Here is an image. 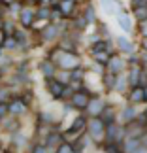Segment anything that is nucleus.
<instances>
[{
    "label": "nucleus",
    "instance_id": "nucleus-1",
    "mask_svg": "<svg viewBox=\"0 0 147 153\" xmlns=\"http://www.w3.org/2000/svg\"><path fill=\"white\" fill-rule=\"evenodd\" d=\"M87 128H89V134H91L92 140H102V138H106V123H104V119H98V117L91 119Z\"/></svg>",
    "mask_w": 147,
    "mask_h": 153
},
{
    "label": "nucleus",
    "instance_id": "nucleus-2",
    "mask_svg": "<svg viewBox=\"0 0 147 153\" xmlns=\"http://www.w3.org/2000/svg\"><path fill=\"white\" fill-rule=\"evenodd\" d=\"M91 95L87 93V89H79V91H75L74 95H72V106L74 108H78V110H87L89 108V104H91Z\"/></svg>",
    "mask_w": 147,
    "mask_h": 153
},
{
    "label": "nucleus",
    "instance_id": "nucleus-3",
    "mask_svg": "<svg viewBox=\"0 0 147 153\" xmlns=\"http://www.w3.org/2000/svg\"><path fill=\"white\" fill-rule=\"evenodd\" d=\"M58 64H61L62 68H66V70H75L79 66V57L75 55V53L61 49V61H58Z\"/></svg>",
    "mask_w": 147,
    "mask_h": 153
},
{
    "label": "nucleus",
    "instance_id": "nucleus-4",
    "mask_svg": "<svg viewBox=\"0 0 147 153\" xmlns=\"http://www.w3.org/2000/svg\"><path fill=\"white\" fill-rule=\"evenodd\" d=\"M45 87H47V91L51 93V97H55V98H61V97L64 95V91H66L64 83H62L61 79H57V78L45 79Z\"/></svg>",
    "mask_w": 147,
    "mask_h": 153
},
{
    "label": "nucleus",
    "instance_id": "nucleus-5",
    "mask_svg": "<svg viewBox=\"0 0 147 153\" xmlns=\"http://www.w3.org/2000/svg\"><path fill=\"white\" fill-rule=\"evenodd\" d=\"M121 146H123V151L125 153H138L140 149H142V136L125 138V142H123Z\"/></svg>",
    "mask_w": 147,
    "mask_h": 153
},
{
    "label": "nucleus",
    "instance_id": "nucleus-6",
    "mask_svg": "<svg viewBox=\"0 0 147 153\" xmlns=\"http://www.w3.org/2000/svg\"><path fill=\"white\" fill-rule=\"evenodd\" d=\"M89 114L91 115H100V114H104V110H106V102L102 100L100 97H92V100H91V104H89Z\"/></svg>",
    "mask_w": 147,
    "mask_h": 153
},
{
    "label": "nucleus",
    "instance_id": "nucleus-7",
    "mask_svg": "<svg viewBox=\"0 0 147 153\" xmlns=\"http://www.w3.org/2000/svg\"><path fill=\"white\" fill-rule=\"evenodd\" d=\"M136 117H138V110L134 106H125L123 108V111H121V123L123 125H128V123L136 121Z\"/></svg>",
    "mask_w": 147,
    "mask_h": 153
},
{
    "label": "nucleus",
    "instance_id": "nucleus-8",
    "mask_svg": "<svg viewBox=\"0 0 147 153\" xmlns=\"http://www.w3.org/2000/svg\"><path fill=\"white\" fill-rule=\"evenodd\" d=\"M87 127H89V123H87L85 117H78V119H74L72 127H70L68 131H66V134H68V136H70V134H81Z\"/></svg>",
    "mask_w": 147,
    "mask_h": 153
},
{
    "label": "nucleus",
    "instance_id": "nucleus-9",
    "mask_svg": "<svg viewBox=\"0 0 147 153\" xmlns=\"http://www.w3.org/2000/svg\"><path fill=\"white\" fill-rule=\"evenodd\" d=\"M108 66V72H111V74H121L123 72V68H125V61H123L121 57H117V55H113L109 59V62L106 64Z\"/></svg>",
    "mask_w": 147,
    "mask_h": 153
},
{
    "label": "nucleus",
    "instance_id": "nucleus-10",
    "mask_svg": "<svg viewBox=\"0 0 147 153\" xmlns=\"http://www.w3.org/2000/svg\"><path fill=\"white\" fill-rule=\"evenodd\" d=\"M128 98H130V102H132V104L145 102V87H142V85L132 87V91H130V95H128Z\"/></svg>",
    "mask_w": 147,
    "mask_h": 153
},
{
    "label": "nucleus",
    "instance_id": "nucleus-11",
    "mask_svg": "<svg viewBox=\"0 0 147 153\" xmlns=\"http://www.w3.org/2000/svg\"><path fill=\"white\" fill-rule=\"evenodd\" d=\"M40 70H42V74L45 76V79H49V78H55L57 66H55L53 61H44L42 64H40Z\"/></svg>",
    "mask_w": 147,
    "mask_h": 153
},
{
    "label": "nucleus",
    "instance_id": "nucleus-12",
    "mask_svg": "<svg viewBox=\"0 0 147 153\" xmlns=\"http://www.w3.org/2000/svg\"><path fill=\"white\" fill-rule=\"evenodd\" d=\"M117 23H119V27L125 32H132V21L125 11H119V13H117Z\"/></svg>",
    "mask_w": 147,
    "mask_h": 153
},
{
    "label": "nucleus",
    "instance_id": "nucleus-13",
    "mask_svg": "<svg viewBox=\"0 0 147 153\" xmlns=\"http://www.w3.org/2000/svg\"><path fill=\"white\" fill-rule=\"evenodd\" d=\"M27 111V104L21 100V98H17V100H11L10 102V114L11 115H21Z\"/></svg>",
    "mask_w": 147,
    "mask_h": 153
},
{
    "label": "nucleus",
    "instance_id": "nucleus-14",
    "mask_svg": "<svg viewBox=\"0 0 147 153\" xmlns=\"http://www.w3.org/2000/svg\"><path fill=\"white\" fill-rule=\"evenodd\" d=\"M102 6L108 13H119V11H123L119 0H102Z\"/></svg>",
    "mask_w": 147,
    "mask_h": 153
},
{
    "label": "nucleus",
    "instance_id": "nucleus-15",
    "mask_svg": "<svg viewBox=\"0 0 147 153\" xmlns=\"http://www.w3.org/2000/svg\"><path fill=\"white\" fill-rule=\"evenodd\" d=\"M64 142V136H61V134H47V140H45V146H47V148H58V146H61Z\"/></svg>",
    "mask_w": 147,
    "mask_h": 153
},
{
    "label": "nucleus",
    "instance_id": "nucleus-16",
    "mask_svg": "<svg viewBox=\"0 0 147 153\" xmlns=\"http://www.w3.org/2000/svg\"><path fill=\"white\" fill-rule=\"evenodd\" d=\"M117 45H119V49H123L125 53H132L134 51L132 42H130V40H126V38H123V36L117 38Z\"/></svg>",
    "mask_w": 147,
    "mask_h": 153
},
{
    "label": "nucleus",
    "instance_id": "nucleus-17",
    "mask_svg": "<svg viewBox=\"0 0 147 153\" xmlns=\"http://www.w3.org/2000/svg\"><path fill=\"white\" fill-rule=\"evenodd\" d=\"M92 57H95V61L98 62V64H108L109 62V53H108V49H104V51H96V53H92Z\"/></svg>",
    "mask_w": 147,
    "mask_h": 153
},
{
    "label": "nucleus",
    "instance_id": "nucleus-18",
    "mask_svg": "<svg viewBox=\"0 0 147 153\" xmlns=\"http://www.w3.org/2000/svg\"><path fill=\"white\" fill-rule=\"evenodd\" d=\"M32 21H34V13H32L30 10H25L21 13V23L28 28V27H32Z\"/></svg>",
    "mask_w": 147,
    "mask_h": 153
},
{
    "label": "nucleus",
    "instance_id": "nucleus-19",
    "mask_svg": "<svg viewBox=\"0 0 147 153\" xmlns=\"http://www.w3.org/2000/svg\"><path fill=\"white\" fill-rule=\"evenodd\" d=\"M72 10H74V0H62L61 2V11L64 15H70Z\"/></svg>",
    "mask_w": 147,
    "mask_h": 153
},
{
    "label": "nucleus",
    "instance_id": "nucleus-20",
    "mask_svg": "<svg viewBox=\"0 0 147 153\" xmlns=\"http://www.w3.org/2000/svg\"><path fill=\"white\" fill-rule=\"evenodd\" d=\"M55 153H78V151H75V148H74L72 144H68V142H62V144L57 148V151H55Z\"/></svg>",
    "mask_w": 147,
    "mask_h": 153
},
{
    "label": "nucleus",
    "instance_id": "nucleus-21",
    "mask_svg": "<svg viewBox=\"0 0 147 153\" xmlns=\"http://www.w3.org/2000/svg\"><path fill=\"white\" fill-rule=\"evenodd\" d=\"M136 15L140 21H147V6L143 8V6H140V8H136Z\"/></svg>",
    "mask_w": 147,
    "mask_h": 153
},
{
    "label": "nucleus",
    "instance_id": "nucleus-22",
    "mask_svg": "<svg viewBox=\"0 0 147 153\" xmlns=\"http://www.w3.org/2000/svg\"><path fill=\"white\" fill-rule=\"evenodd\" d=\"M30 153H47V146H45V144H36Z\"/></svg>",
    "mask_w": 147,
    "mask_h": 153
},
{
    "label": "nucleus",
    "instance_id": "nucleus-23",
    "mask_svg": "<svg viewBox=\"0 0 147 153\" xmlns=\"http://www.w3.org/2000/svg\"><path fill=\"white\" fill-rule=\"evenodd\" d=\"M44 36L45 38H47V40H53V38H55L57 36V32H55V27H49V28H44Z\"/></svg>",
    "mask_w": 147,
    "mask_h": 153
},
{
    "label": "nucleus",
    "instance_id": "nucleus-24",
    "mask_svg": "<svg viewBox=\"0 0 147 153\" xmlns=\"http://www.w3.org/2000/svg\"><path fill=\"white\" fill-rule=\"evenodd\" d=\"M85 21L87 23L95 21V10H92V8H87V11H85Z\"/></svg>",
    "mask_w": 147,
    "mask_h": 153
},
{
    "label": "nucleus",
    "instance_id": "nucleus-25",
    "mask_svg": "<svg viewBox=\"0 0 147 153\" xmlns=\"http://www.w3.org/2000/svg\"><path fill=\"white\" fill-rule=\"evenodd\" d=\"M6 48H8V49H15L17 48V38L13 36V38H8V40H6Z\"/></svg>",
    "mask_w": 147,
    "mask_h": 153
},
{
    "label": "nucleus",
    "instance_id": "nucleus-26",
    "mask_svg": "<svg viewBox=\"0 0 147 153\" xmlns=\"http://www.w3.org/2000/svg\"><path fill=\"white\" fill-rule=\"evenodd\" d=\"M10 111V104H6V102H0V117H4L6 114Z\"/></svg>",
    "mask_w": 147,
    "mask_h": 153
},
{
    "label": "nucleus",
    "instance_id": "nucleus-27",
    "mask_svg": "<svg viewBox=\"0 0 147 153\" xmlns=\"http://www.w3.org/2000/svg\"><path fill=\"white\" fill-rule=\"evenodd\" d=\"M38 17H40V19H47V17H49V10H45V8H42V10L38 11Z\"/></svg>",
    "mask_w": 147,
    "mask_h": 153
},
{
    "label": "nucleus",
    "instance_id": "nucleus-28",
    "mask_svg": "<svg viewBox=\"0 0 147 153\" xmlns=\"http://www.w3.org/2000/svg\"><path fill=\"white\" fill-rule=\"evenodd\" d=\"M13 136H15V138H13L15 144H25V138H23V134H13Z\"/></svg>",
    "mask_w": 147,
    "mask_h": 153
},
{
    "label": "nucleus",
    "instance_id": "nucleus-29",
    "mask_svg": "<svg viewBox=\"0 0 147 153\" xmlns=\"http://www.w3.org/2000/svg\"><path fill=\"white\" fill-rule=\"evenodd\" d=\"M2 40H4V34L0 32V45H2Z\"/></svg>",
    "mask_w": 147,
    "mask_h": 153
},
{
    "label": "nucleus",
    "instance_id": "nucleus-30",
    "mask_svg": "<svg viewBox=\"0 0 147 153\" xmlns=\"http://www.w3.org/2000/svg\"><path fill=\"white\" fill-rule=\"evenodd\" d=\"M143 45H145V51H147V40H145V42H143Z\"/></svg>",
    "mask_w": 147,
    "mask_h": 153
},
{
    "label": "nucleus",
    "instance_id": "nucleus-31",
    "mask_svg": "<svg viewBox=\"0 0 147 153\" xmlns=\"http://www.w3.org/2000/svg\"><path fill=\"white\" fill-rule=\"evenodd\" d=\"M145 100H147V87H145Z\"/></svg>",
    "mask_w": 147,
    "mask_h": 153
},
{
    "label": "nucleus",
    "instance_id": "nucleus-32",
    "mask_svg": "<svg viewBox=\"0 0 147 153\" xmlns=\"http://www.w3.org/2000/svg\"><path fill=\"white\" fill-rule=\"evenodd\" d=\"M0 53H2V49H0Z\"/></svg>",
    "mask_w": 147,
    "mask_h": 153
},
{
    "label": "nucleus",
    "instance_id": "nucleus-33",
    "mask_svg": "<svg viewBox=\"0 0 147 153\" xmlns=\"http://www.w3.org/2000/svg\"><path fill=\"white\" fill-rule=\"evenodd\" d=\"M121 153H125V151H121Z\"/></svg>",
    "mask_w": 147,
    "mask_h": 153
}]
</instances>
